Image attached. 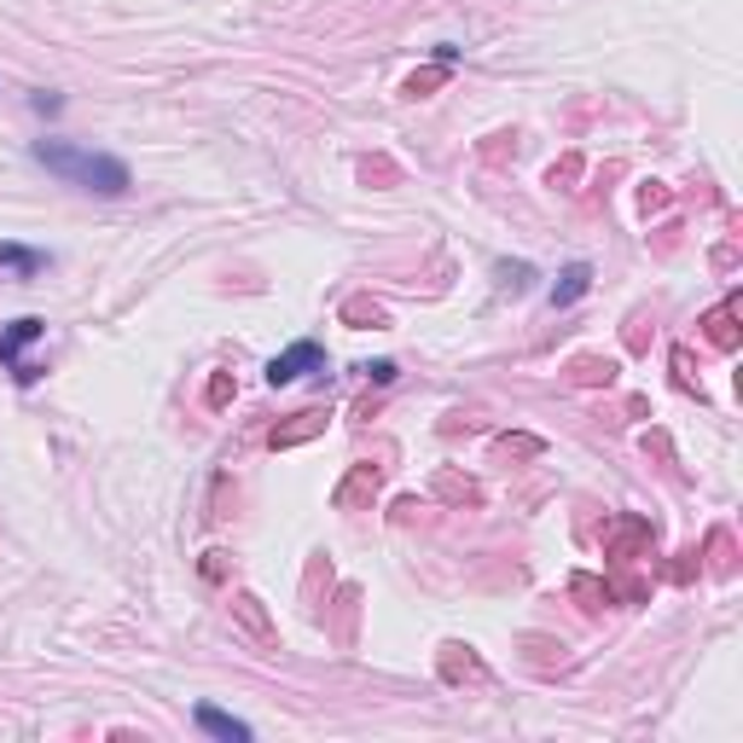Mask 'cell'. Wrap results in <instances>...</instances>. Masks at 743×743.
I'll return each instance as SVG.
<instances>
[{"instance_id": "cell-14", "label": "cell", "mask_w": 743, "mask_h": 743, "mask_svg": "<svg viewBox=\"0 0 743 743\" xmlns=\"http://www.w3.org/2000/svg\"><path fill=\"white\" fill-rule=\"evenodd\" d=\"M459 668H464V674H476V680H482V662H476V657H459V645H448V657H441V674L453 680Z\"/></svg>"}, {"instance_id": "cell-1", "label": "cell", "mask_w": 743, "mask_h": 743, "mask_svg": "<svg viewBox=\"0 0 743 743\" xmlns=\"http://www.w3.org/2000/svg\"><path fill=\"white\" fill-rule=\"evenodd\" d=\"M30 157L42 163L47 175H59L64 186H76V192H93V198H122L134 175H128L122 157L110 152H93V145H76V140H35Z\"/></svg>"}, {"instance_id": "cell-7", "label": "cell", "mask_w": 743, "mask_h": 743, "mask_svg": "<svg viewBox=\"0 0 743 743\" xmlns=\"http://www.w3.org/2000/svg\"><path fill=\"white\" fill-rule=\"evenodd\" d=\"M378 482H384V471H378V464H355V471H349V476L338 482V494H331V499H338L343 511H355L361 499H371V494H378Z\"/></svg>"}, {"instance_id": "cell-5", "label": "cell", "mask_w": 743, "mask_h": 743, "mask_svg": "<svg viewBox=\"0 0 743 743\" xmlns=\"http://www.w3.org/2000/svg\"><path fill=\"white\" fill-rule=\"evenodd\" d=\"M326 418H331V413H320V406L291 413L285 424H273V431H268V441H273V448H303V441H314V436L326 431Z\"/></svg>"}, {"instance_id": "cell-6", "label": "cell", "mask_w": 743, "mask_h": 743, "mask_svg": "<svg viewBox=\"0 0 743 743\" xmlns=\"http://www.w3.org/2000/svg\"><path fill=\"white\" fill-rule=\"evenodd\" d=\"M650 534H657V529H650L645 517H622V523L604 534V552H610V557H634V552L650 546Z\"/></svg>"}, {"instance_id": "cell-15", "label": "cell", "mask_w": 743, "mask_h": 743, "mask_svg": "<svg viewBox=\"0 0 743 743\" xmlns=\"http://www.w3.org/2000/svg\"><path fill=\"white\" fill-rule=\"evenodd\" d=\"M233 389H238V384L227 378V371H215L210 389H203V401H210V406H227V401H233Z\"/></svg>"}, {"instance_id": "cell-9", "label": "cell", "mask_w": 743, "mask_h": 743, "mask_svg": "<svg viewBox=\"0 0 743 743\" xmlns=\"http://www.w3.org/2000/svg\"><path fill=\"white\" fill-rule=\"evenodd\" d=\"M587 291H592V268H587V262H569L564 273H557V285H552L546 296H552V308H569V303H581Z\"/></svg>"}, {"instance_id": "cell-11", "label": "cell", "mask_w": 743, "mask_h": 743, "mask_svg": "<svg viewBox=\"0 0 743 743\" xmlns=\"http://www.w3.org/2000/svg\"><path fill=\"white\" fill-rule=\"evenodd\" d=\"M703 326H709V343H715V349H738V308H732V303H720Z\"/></svg>"}, {"instance_id": "cell-17", "label": "cell", "mask_w": 743, "mask_h": 743, "mask_svg": "<svg viewBox=\"0 0 743 743\" xmlns=\"http://www.w3.org/2000/svg\"><path fill=\"white\" fill-rule=\"evenodd\" d=\"M396 371H401L396 361H366V366H361V378H371V384H396Z\"/></svg>"}, {"instance_id": "cell-19", "label": "cell", "mask_w": 743, "mask_h": 743, "mask_svg": "<svg viewBox=\"0 0 743 743\" xmlns=\"http://www.w3.org/2000/svg\"><path fill=\"white\" fill-rule=\"evenodd\" d=\"M499 453H541V441H534V436H506V441H499Z\"/></svg>"}, {"instance_id": "cell-4", "label": "cell", "mask_w": 743, "mask_h": 743, "mask_svg": "<svg viewBox=\"0 0 743 743\" xmlns=\"http://www.w3.org/2000/svg\"><path fill=\"white\" fill-rule=\"evenodd\" d=\"M192 727L203 732V738H221V743H250L256 732H250V720H238V715H227V709H215V703H198L192 709Z\"/></svg>"}, {"instance_id": "cell-12", "label": "cell", "mask_w": 743, "mask_h": 743, "mask_svg": "<svg viewBox=\"0 0 743 743\" xmlns=\"http://www.w3.org/2000/svg\"><path fill=\"white\" fill-rule=\"evenodd\" d=\"M529 285H534V268H529V262H499V291L523 296Z\"/></svg>"}, {"instance_id": "cell-8", "label": "cell", "mask_w": 743, "mask_h": 743, "mask_svg": "<svg viewBox=\"0 0 743 743\" xmlns=\"http://www.w3.org/2000/svg\"><path fill=\"white\" fill-rule=\"evenodd\" d=\"M47 268H52V256H47V250L0 245V273H12V279H35V273H47Z\"/></svg>"}, {"instance_id": "cell-16", "label": "cell", "mask_w": 743, "mask_h": 743, "mask_svg": "<svg viewBox=\"0 0 743 743\" xmlns=\"http://www.w3.org/2000/svg\"><path fill=\"white\" fill-rule=\"evenodd\" d=\"M441 76H448V70H424V76H413V82H406L401 93H406V99H424V93H431Z\"/></svg>"}, {"instance_id": "cell-3", "label": "cell", "mask_w": 743, "mask_h": 743, "mask_svg": "<svg viewBox=\"0 0 743 743\" xmlns=\"http://www.w3.org/2000/svg\"><path fill=\"white\" fill-rule=\"evenodd\" d=\"M42 338H47V320H42V314H24V320H12L7 331H0V366L17 371V366H24V349L42 343Z\"/></svg>"}, {"instance_id": "cell-2", "label": "cell", "mask_w": 743, "mask_h": 743, "mask_svg": "<svg viewBox=\"0 0 743 743\" xmlns=\"http://www.w3.org/2000/svg\"><path fill=\"white\" fill-rule=\"evenodd\" d=\"M326 349L314 343V338H303V343H291L285 355H273L268 361V384L273 389H285V384H296V378H308V371H320V384H326Z\"/></svg>"}, {"instance_id": "cell-13", "label": "cell", "mask_w": 743, "mask_h": 743, "mask_svg": "<svg viewBox=\"0 0 743 743\" xmlns=\"http://www.w3.org/2000/svg\"><path fill=\"white\" fill-rule=\"evenodd\" d=\"M575 378H581V384H610V378H616V361H575Z\"/></svg>"}, {"instance_id": "cell-18", "label": "cell", "mask_w": 743, "mask_h": 743, "mask_svg": "<svg viewBox=\"0 0 743 743\" xmlns=\"http://www.w3.org/2000/svg\"><path fill=\"white\" fill-rule=\"evenodd\" d=\"M30 105H35V110H42V117H59V110H64V99H59V93H47V87H42V93H35V99H30Z\"/></svg>"}, {"instance_id": "cell-10", "label": "cell", "mask_w": 743, "mask_h": 743, "mask_svg": "<svg viewBox=\"0 0 743 743\" xmlns=\"http://www.w3.org/2000/svg\"><path fill=\"white\" fill-rule=\"evenodd\" d=\"M233 616L245 622V627H250V634L262 639V645H273V627H268V616H262V599H256V592H238V599H233Z\"/></svg>"}]
</instances>
